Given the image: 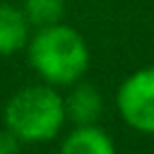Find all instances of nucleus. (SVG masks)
<instances>
[{"instance_id":"1","label":"nucleus","mask_w":154,"mask_h":154,"mask_svg":"<svg viewBox=\"0 0 154 154\" xmlns=\"http://www.w3.org/2000/svg\"><path fill=\"white\" fill-rule=\"evenodd\" d=\"M26 46L29 65L51 87H72L89 70V46L84 36L63 22L38 26Z\"/></svg>"},{"instance_id":"2","label":"nucleus","mask_w":154,"mask_h":154,"mask_svg":"<svg viewBox=\"0 0 154 154\" xmlns=\"http://www.w3.org/2000/svg\"><path fill=\"white\" fill-rule=\"evenodd\" d=\"M65 101L51 84H31L5 103V128L19 142H48L65 125Z\"/></svg>"},{"instance_id":"3","label":"nucleus","mask_w":154,"mask_h":154,"mask_svg":"<svg viewBox=\"0 0 154 154\" xmlns=\"http://www.w3.org/2000/svg\"><path fill=\"white\" fill-rule=\"evenodd\" d=\"M120 118L147 135H154V65L135 70L123 79L116 94Z\"/></svg>"},{"instance_id":"4","label":"nucleus","mask_w":154,"mask_h":154,"mask_svg":"<svg viewBox=\"0 0 154 154\" xmlns=\"http://www.w3.org/2000/svg\"><path fill=\"white\" fill-rule=\"evenodd\" d=\"M63 101H65V116L75 125H94L103 113L101 91L91 84L75 82V87L70 89L67 96H63Z\"/></svg>"},{"instance_id":"5","label":"nucleus","mask_w":154,"mask_h":154,"mask_svg":"<svg viewBox=\"0 0 154 154\" xmlns=\"http://www.w3.org/2000/svg\"><path fill=\"white\" fill-rule=\"evenodd\" d=\"M60 154H116V144L96 123L75 125V130L63 140Z\"/></svg>"},{"instance_id":"6","label":"nucleus","mask_w":154,"mask_h":154,"mask_svg":"<svg viewBox=\"0 0 154 154\" xmlns=\"http://www.w3.org/2000/svg\"><path fill=\"white\" fill-rule=\"evenodd\" d=\"M29 41V22L24 12L0 0V55H12Z\"/></svg>"},{"instance_id":"7","label":"nucleus","mask_w":154,"mask_h":154,"mask_svg":"<svg viewBox=\"0 0 154 154\" xmlns=\"http://www.w3.org/2000/svg\"><path fill=\"white\" fill-rule=\"evenodd\" d=\"M22 12L34 26L58 24L65 17V0H24Z\"/></svg>"},{"instance_id":"8","label":"nucleus","mask_w":154,"mask_h":154,"mask_svg":"<svg viewBox=\"0 0 154 154\" xmlns=\"http://www.w3.org/2000/svg\"><path fill=\"white\" fill-rule=\"evenodd\" d=\"M22 152V142L5 128L0 130V154H19Z\"/></svg>"}]
</instances>
